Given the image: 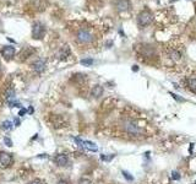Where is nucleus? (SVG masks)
Instances as JSON below:
<instances>
[{"label":"nucleus","mask_w":196,"mask_h":184,"mask_svg":"<svg viewBox=\"0 0 196 184\" xmlns=\"http://www.w3.org/2000/svg\"><path fill=\"white\" fill-rule=\"evenodd\" d=\"M75 39L80 44H88V43L93 42L95 34H93V32L88 27H80L75 32Z\"/></svg>","instance_id":"nucleus-1"},{"label":"nucleus","mask_w":196,"mask_h":184,"mask_svg":"<svg viewBox=\"0 0 196 184\" xmlns=\"http://www.w3.org/2000/svg\"><path fill=\"white\" fill-rule=\"evenodd\" d=\"M44 33H46V26L41 22H36L33 24L32 27V37L34 39H42L44 37Z\"/></svg>","instance_id":"nucleus-2"},{"label":"nucleus","mask_w":196,"mask_h":184,"mask_svg":"<svg viewBox=\"0 0 196 184\" xmlns=\"http://www.w3.org/2000/svg\"><path fill=\"white\" fill-rule=\"evenodd\" d=\"M152 19H153V17H152V14H151L149 11H147V10H144V11L140 12L139 16H137V24H139V26L145 27L151 24Z\"/></svg>","instance_id":"nucleus-3"},{"label":"nucleus","mask_w":196,"mask_h":184,"mask_svg":"<svg viewBox=\"0 0 196 184\" xmlns=\"http://www.w3.org/2000/svg\"><path fill=\"white\" fill-rule=\"evenodd\" d=\"M124 128H125L126 132H129V134H131V135H139V134L142 132L141 128H140L139 125H136V123H134V122H131V120L126 122L125 125H124Z\"/></svg>","instance_id":"nucleus-4"},{"label":"nucleus","mask_w":196,"mask_h":184,"mask_svg":"<svg viewBox=\"0 0 196 184\" xmlns=\"http://www.w3.org/2000/svg\"><path fill=\"white\" fill-rule=\"evenodd\" d=\"M14 162V158L9 152H0V163L2 167H10Z\"/></svg>","instance_id":"nucleus-5"},{"label":"nucleus","mask_w":196,"mask_h":184,"mask_svg":"<svg viewBox=\"0 0 196 184\" xmlns=\"http://www.w3.org/2000/svg\"><path fill=\"white\" fill-rule=\"evenodd\" d=\"M15 48L14 47H11V46H6V47H4L2 49H1V55L4 56V59H6V60H11L14 56H15Z\"/></svg>","instance_id":"nucleus-6"},{"label":"nucleus","mask_w":196,"mask_h":184,"mask_svg":"<svg viewBox=\"0 0 196 184\" xmlns=\"http://www.w3.org/2000/svg\"><path fill=\"white\" fill-rule=\"evenodd\" d=\"M54 162H55L59 167H65V166L69 163V157H68V155H65V154H60V155H56V156H55Z\"/></svg>","instance_id":"nucleus-7"},{"label":"nucleus","mask_w":196,"mask_h":184,"mask_svg":"<svg viewBox=\"0 0 196 184\" xmlns=\"http://www.w3.org/2000/svg\"><path fill=\"white\" fill-rule=\"evenodd\" d=\"M32 66H33V69H34L36 73L41 74V73H43L44 69H46V60H44V59H38V60H36V61L33 63Z\"/></svg>","instance_id":"nucleus-8"},{"label":"nucleus","mask_w":196,"mask_h":184,"mask_svg":"<svg viewBox=\"0 0 196 184\" xmlns=\"http://www.w3.org/2000/svg\"><path fill=\"white\" fill-rule=\"evenodd\" d=\"M115 7L118 11H126L130 9V1L129 0H118L115 2Z\"/></svg>","instance_id":"nucleus-9"},{"label":"nucleus","mask_w":196,"mask_h":184,"mask_svg":"<svg viewBox=\"0 0 196 184\" xmlns=\"http://www.w3.org/2000/svg\"><path fill=\"white\" fill-rule=\"evenodd\" d=\"M82 147L86 149V150H88V151H91V152H97L98 151L97 145H96L95 142H92V141H88V140H83Z\"/></svg>","instance_id":"nucleus-10"},{"label":"nucleus","mask_w":196,"mask_h":184,"mask_svg":"<svg viewBox=\"0 0 196 184\" xmlns=\"http://www.w3.org/2000/svg\"><path fill=\"white\" fill-rule=\"evenodd\" d=\"M102 95H103V87L100 85H96L91 91V96L93 98H99Z\"/></svg>","instance_id":"nucleus-11"},{"label":"nucleus","mask_w":196,"mask_h":184,"mask_svg":"<svg viewBox=\"0 0 196 184\" xmlns=\"http://www.w3.org/2000/svg\"><path fill=\"white\" fill-rule=\"evenodd\" d=\"M69 55H70V48H69V46H64V47L60 49V52H59V58H60L61 60H64V59H66Z\"/></svg>","instance_id":"nucleus-12"},{"label":"nucleus","mask_w":196,"mask_h":184,"mask_svg":"<svg viewBox=\"0 0 196 184\" xmlns=\"http://www.w3.org/2000/svg\"><path fill=\"white\" fill-rule=\"evenodd\" d=\"M5 98H6L7 102H9V101H12V100L15 98V90H14L12 87H9V88L6 90V92H5Z\"/></svg>","instance_id":"nucleus-13"},{"label":"nucleus","mask_w":196,"mask_h":184,"mask_svg":"<svg viewBox=\"0 0 196 184\" xmlns=\"http://www.w3.org/2000/svg\"><path fill=\"white\" fill-rule=\"evenodd\" d=\"M188 85H189V88L195 91L196 92V78H190L188 80Z\"/></svg>","instance_id":"nucleus-14"},{"label":"nucleus","mask_w":196,"mask_h":184,"mask_svg":"<svg viewBox=\"0 0 196 184\" xmlns=\"http://www.w3.org/2000/svg\"><path fill=\"white\" fill-rule=\"evenodd\" d=\"M1 128H2L4 130H11V129H12V123H11L10 120H5V122H2Z\"/></svg>","instance_id":"nucleus-15"},{"label":"nucleus","mask_w":196,"mask_h":184,"mask_svg":"<svg viewBox=\"0 0 196 184\" xmlns=\"http://www.w3.org/2000/svg\"><path fill=\"white\" fill-rule=\"evenodd\" d=\"M81 64L85 65V66H92V64H93V59H91V58L82 59V60H81Z\"/></svg>","instance_id":"nucleus-16"},{"label":"nucleus","mask_w":196,"mask_h":184,"mask_svg":"<svg viewBox=\"0 0 196 184\" xmlns=\"http://www.w3.org/2000/svg\"><path fill=\"white\" fill-rule=\"evenodd\" d=\"M122 176H124V178H125V179H127L129 182H132V181H134V177H132V176H131L127 171H122Z\"/></svg>","instance_id":"nucleus-17"},{"label":"nucleus","mask_w":196,"mask_h":184,"mask_svg":"<svg viewBox=\"0 0 196 184\" xmlns=\"http://www.w3.org/2000/svg\"><path fill=\"white\" fill-rule=\"evenodd\" d=\"M114 157H115L114 154H112V155H109V156H107V155H100V159H102V161H107V162L112 161Z\"/></svg>","instance_id":"nucleus-18"},{"label":"nucleus","mask_w":196,"mask_h":184,"mask_svg":"<svg viewBox=\"0 0 196 184\" xmlns=\"http://www.w3.org/2000/svg\"><path fill=\"white\" fill-rule=\"evenodd\" d=\"M169 95H171V96L173 97V98H174V100H175V101H178V102H184V101H185L184 98H181V97H180V96H178L176 93H173V92H169Z\"/></svg>","instance_id":"nucleus-19"},{"label":"nucleus","mask_w":196,"mask_h":184,"mask_svg":"<svg viewBox=\"0 0 196 184\" xmlns=\"http://www.w3.org/2000/svg\"><path fill=\"white\" fill-rule=\"evenodd\" d=\"M77 184H92V182H91L88 178H85V177H82V178H80V181L77 182Z\"/></svg>","instance_id":"nucleus-20"},{"label":"nucleus","mask_w":196,"mask_h":184,"mask_svg":"<svg viewBox=\"0 0 196 184\" xmlns=\"http://www.w3.org/2000/svg\"><path fill=\"white\" fill-rule=\"evenodd\" d=\"M4 144H5L6 146H9V147H11V146H12V140H11L10 137H7V136H5V137H4Z\"/></svg>","instance_id":"nucleus-21"},{"label":"nucleus","mask_w":196,"mask_h":184,"mask_svg":"<svg viewBox=\"0 0 196 184\" xmlns=\"http://www.w3.org/2000/svg\"><path fill=\"white\" fill-rule=\"evenodd\" d=\"M172 179H174V181H179V179H180V174H179V172L173 171V172H172Z\"/></svg>","instance_id":"nucleus-22"},{"label":"nucleus","mask_w":196,"mask_h":184,"mask_svg":"<svg viewBox=\"0 0 196 184\" xmlns=\"http://www.w3.org/2000/svg\"><path fill=\"white\" fill-rule=\"evenodd\" d=\"M171 55L174 60H179V59H180V53L176 52V51H173V52L171 53Z\"/></svg>","instance_id":"nucleus-23"},{"label":"nucleus","mask_w":196,"mask_h":184,"mask_svg":"<svg viewBox=\"0 0 196 184\" xmlns=\"http://www.w3.org/2000/svg\"><path fill=\"white\" fill-rule=\"evenodd\" d=\"M29 184H42L41 181H38V179H36V181H33V182H31Z\"/></svg>","instance_id":"nucleus-24"},{"label":"nucleus","mask_w":196,"mask_h":184,"mask_svg":"<svg viewBox=\"0 0 196 184\" xmlns=\"http://www.w3.org/2000/svg\"><path fill=\"white\" fill-rule=\"evenodd\" d=\"M24 113H26V109H21V110H20V113H19V115H20V117H22Z\"/></svg>","instance_id":"nucleus-25"},{"label":"nucleus","mask_w":196,"mask_h":184,"mask_svg":"<svg viewBox=\"0 0 196 184\" xmlns=\"http://www.w3.org/2000/svg\"><path fill=\"white\" fill-rule=\"evenodd\" d=\"M132 71H139V66H137V65H134V66H132Z\"/></svg>","instance_id":"nucleus-26"},{"label":"nucleus","mask_w":196,"mask_h":184,"mask_svg":"<svg viewBox=\"0 0 196 184\" xmlns=\"http://www.w3.org/2000/svg\"><path fill=\"white\" fill-rule=\"evenodd\" d=\"M38 157H41V158H48V155H44V154H42V155H39V156H38Z\"/></svg>","instance_id":"nucleus-27"},{"label":"nucleus","mask_w":196,"mask_h":184,"mask_svg":"<svg viewBox=\"0 0 196 184\" xmlns=\"http://www.w3.org/2000/svg\"><path fill=\"white\" fill-rule=\"evenodd\" d=\"M28 113H33V108H32V107H29V109H28Z\"/></svg>","instance_id":"nucleus-28"},{"label":"nucleus","mask_w":196,"mask_h":184,"mask_svg":"<svg viewBox=\"0 0 196 184\" xmlns=\"http://www.w3.org/2000/svg\"><path fill=\"white\" fill-rule=\"evenodd\" d=\"M15 124H16V127H19V124H20V120L17 119V120H15Z\"/></svg>","instance_id":"nucleus-29"},{"label":"nucleus","mask_w":196,"mask_h":184,"mask_svg":"<svg viewBox=\"0 0 196 184\" xmlns=\"http://www.w3.org/2000/svg\"><path fill=\"white\" fill-rule=\"evenodd\" d=\"M194 184H196V181H195V182H194Z\"/></svg>","instance_id":"nucleus-30"}]
</instances>
